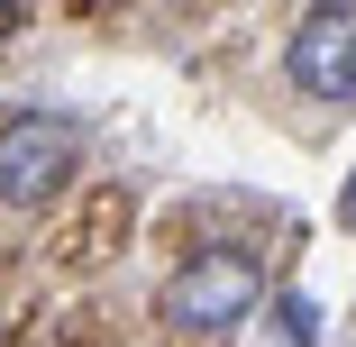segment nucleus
<instances>
[{"instance_id":"7ed1b4c3","label":"nucleus","mask_w":356,"mask_h":347,"mask_svg":"<svg viewBox=\"0 0 356 347\" xmlns=\"http://www.w3.org/2000/svg\"><path fill=\"white\" fill-rule=\"evenodd\" d=\"M293 83L320 101H356V10H311L293 37Z\"/></svg>"},{"instance_id":"20e7f679","label":"nucleus","mask_w":356,"mask_h":347,"mask_svg":"<svg viewBox=\"0 0 356 347\" xmlns=\"http://www.w3.org/2000/svg\"><path fill=\"white\" fill-rule=\"evenodd\" d=\"M338 220H347V229H356V174H347V192H338Z\"/></svg>"},{"instance_id":"f03ea898","label":"nucleus","mask_w":356,"mask_h":347,"mask_svg":"<svg viewBox=\"0 0 356 347\" xmlns=\"http://www.w3.org/2000/svg\"><path fill=\"white\" fill-rule=\"evenodd\" d=\"M83 165V128L74 119H19V128H0V201H19V211H37V201L64 192V174Z\"/></svg>"},{"instance_id":"f257e3e1","label":"nucleus","mask_w":356,"mask_h":347,"mask_svg":"<svg viewBox=\"0 0 356 347\" xmlns=\"http://www.w3.org/2000/svg\"><path fill=\"white\" fill-rule=\"evenodd\" d=\"M256 302H265V265H256L247 247H201V256L174 265V284H165V320L192 329V338L238 329Z\"/></svg>"},{"instance_id":"39448f33","label":"nucleus","mask_w":356,"mask_h":347,"mask_svg":"<svg viewBox=\"0 0 356 347\" xmlns=\"http://www.w3.org/2000/svg\"><path fill=\"white\" fill-rule=\"evenodd\" d=\"M19 19H28V10H10V0H0V37H10V28H19Z\"/></svg>"}]
</instances>
